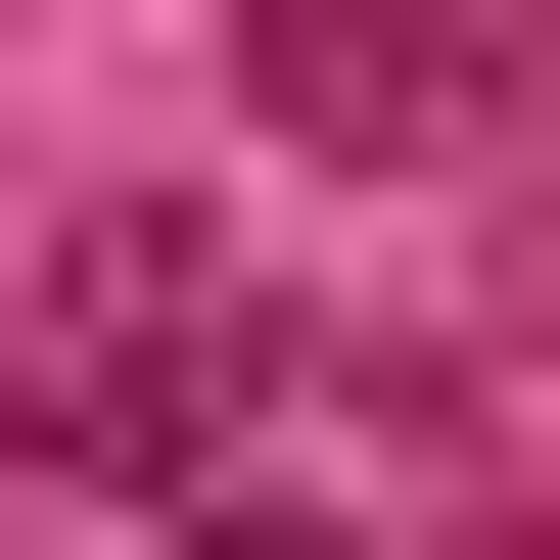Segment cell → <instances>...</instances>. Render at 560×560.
Returning a JSON list of instances; mask_svg holds the SVG:
<instances>
[{
	"label": "cell",
	"mask_w": 560,
	"mask_h": 560,
	"mask_svg": "<svg viewBox=\"0 0 560 560\" xmlns=\"http://www.w3.org/2000/svg\"><path fill=\"white\" fill-rule=\"evenodd\" d=\"M140 560H374V514H280V467H234V514H140Z\"/></svg>",
	"instance_id": "cell-2"
},
{
	"label": "cell",
	"mask_w": 560,
	"mask_h": 560,
	"mask_svg": "<svg viewBox=\"0 0 560 560\" xmlns=\"http://www.w3.org/2000/svg\"><path fill=\"white\" fill-rule=\"evenodd\" d=\"M234 374H280V327H234V280H47V467H140V514H234Z\"/></svg>",
	"instance_id": "cell-1"
}]
</instances>
